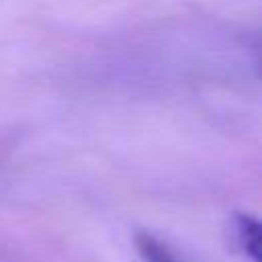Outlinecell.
Instances as JSON below:
<instances>
[{"mask_svg":"<svg viewBox=\"0 0 262 262\" xmlns=\"http://www.w3.org/2000/svg\"><path fill=\"white\" fill-rule=\"evenodd\" d=\"M252 53H254V68H256L258 76L262 78V31H260V35L256 37V43H254Z\"/></svg>","mask_w":262,"mask_h":262,"instance_id":"3","label":"cell"},{"mask_svg":"<svg viewBox=\"0 0 262 262\" xmlns=\"http://www.w3.org/2000/svg\"><path fill=\"white\" fill-rule=\"evenodd\" d=\"M135 246H137L139 258L143 262H178L176 256L172 254V250L147 231L135 233Z\"/></svg>","mask_w":262,"mask_h":262,"instance_id":"2","label":"cell"},{"mask_svg":"<svg viewBox=\"0 0 262 262\" xmlns=\"http://www.w3.org/2000/svg\"><path fill=\"white\" fill-rule=\"evenodd\" d=\"M233 233L242 252L252 262H262V219L250 213L233 217Z\"/></svg>","mask_w":262,"mask_h":262,"instance_id":"1","label":"cell"}]
</instances>
